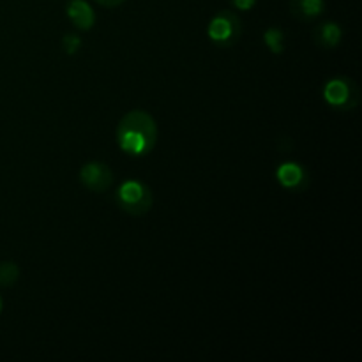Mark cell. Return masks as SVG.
<instances>
[{
    "label": "cell",
    "mask_w": 362,
    "mask_h": 362,
    "mask_svg": "<svg viewBox=\"0 0 362 362\" xmlns=\"http://www.w3.org/2000/svg\"><path fill=\"white\" fill-rule=\"evenodd\" d=\"M158 134V124L151 113L144 110H131L119 120L117 144L127 156L141 158L154 151Z\"/></svg>",
    "instance_id": "cell-1"
},
{
    "label": "cell",
    "mask_w": 362,
    "mask_h": 362,
    "mask_svg": "<svg viewBox=\"0 0 362 362\" xmlns=\"http://www.w3.org/2000/svg\"><path fill=\"white\" fill-rule=\"evenodd\" d=\"M115 202L126 214L140 218L151 211L154 197H152V189L147 184L129 179L119 186L115 193Z\"/></svg>",
    "instance_id": "cell-2"
},
{
    "label": "cell",
    "mask_w": 362,
    "mask_h": 362,
    "mask_svg": "<svg viewBox=\"0 0 362 362\" xmlns=\"http://www.w3.org/2000/svg\"><path fill=\"white\" fill-rule=\"evenodd\" d=\"M243 35V23L235 11L221 9L211 18L207 25V37L218 48H230L239 42Z\"/></svg>",
    "instance_id": "cell-3"
},
{
    "label": "cell",
    "mask_w": 362,
    "mask_h": 362,
    "mask_svg": "<svg viewBox=\"0 0 362 362\" xmlns=\"http://www.w3.org/2000/svg\"><path fill=\"white\" fill-rule=\"evenodd\" d=\"M322 98L325 105L339 112H350L357 108L361 101V92L356 81L349 76H334L327 80L322 88Z\"/></svg>",
    "instance_id": "cell-4"
},
{
    "label": "cell",
    "mask_w": 362,
    "mask_h": 362,
    "mask_svg": "<svg viewBox=\"0 0 362 362\" xmlns=\"http://www.w3.org/2000/svg\"><path fill=\"white\" fill-rule=\"evenodd\" d=\"M80 182L92 193H105L113 184V172L106 163L88 161L80 168Z\"/></svg>",
    "instance_id": "cell-5"
},
{
    "label": "cell",
    "mask_w": 362,
    "mask_h": 362,
    "mask_svg": "<svg viewBox=\"0 0 362 362\" xmlns=\"http://www.w3.org/2000/svg\"><path fill=\"white\" fill-rule=\"evenodd\" d=\"M276 180L279 186L292 193H303L310 186V173L300 163L286 161L276 168Z\"/></svg>",
    "instance_id": "cell-6"
},
{
    "label": "cell",
    "mask_w": 362,
    "mask_h": 362,
    "mask_svg": "<svg viewBox=\"0 0 362 362\" xmlns=\"http://www.w3.org/2000/svg\"><path fill=\"white\" fill-rule=\"evenodd\" d=\"M66 14L73 27L81 32L90 30L95 25V13L87 0H69L66 6Z\"/></svg>",
    "instance_id": "cell-7"
},
{
    "label": "cell",
    "mask_w": 362,
    "mask_h": 362,
    "mask_svg": "<svg viewBox=\"0 0 362 362\" xmlns=\"http://www.w3.org/2000/svg\"><path fill=\"white\" fill-rule=\"evenodd\" d=\"M313 39L317 46H320L322 49H334L341 42L343 28L336 21H324V23L315 27Z\"/></svg>",
    "instance_id": "cell-8"
},
{
    "label": "cell",
    "mask_w": 362,
    "mask_h": 362,
    "mask_svg": "<svg viewBox=\"0 0 362 362\" xmlns=\"http://www.w3.org/2000/svg\"><path fill=\"white\" fill-rule=\"evenodd\" d=\"M290 13L299 21H315L325 13V0H290Z\"/></svg>",
    "instance_id": "cell-9"
},
{
    "label": "cell",
    "mask_w": 362,
    "mask_h": 362,
    "mask_svg": "<svg viewBox=\"0 0 362 362\" xmlns=\"http://www.w3.org/2000/svg\"><path fill=\"white\" fill-rule=\"evenodd\" d=\"M264 45L267 46L269 52L279 55V53L285 52V34L279 28H267L264 32Z\"/></svg>",
    "instance_id": "cell-10"
},
{
    "label": "cell",
    "mask_w": 362,
    "mask_h": 362,
    "mask_svg": "<svg viewBox=\"0 0 362 362\" xmlns=\"http://www.w3.org/2000/svg\"><path fill=\"white\" fill-rule=\"evenodd\" d=\"M20 278V267L14 262H0V286L9 288Z\"/></svg>",
    "instance_id": "cell-11"
},
{
    "label": "cell",
    "mask_w": 362,
    "mask_h": 362,
    "mask_svg": "<svg viewBox=\"0 0 362 362\" xmlns=\"http://www.w3.org/2000/svg\"><path fill=\"white\" fill-rule=\"evenodd\" d=\"M80 39L76 35H64V48L67 49V53H74L80 48Z\"/></svg>",
    "instance_id": "cell-12"
},
{
    "label": "cell",
    "mask_w": 362,
    "mask_h": 362,
    "mask_svg": "<svg viewBox=\"0 0 362 362\" xmlns=\"http://www.w3.org/2000/svg\"><path fill=\"white\" fill-rule=\"evenodd\" d=\"M258 0H230L233 9L237 11H251L255 6H257Z\"/></svg>",
    "instance_id": "cell-13"
},
{
    "label": "cell",
    "mask_w": 362,
    "mask_h": 362,
    "mask_svg": "<svg viewBox=\"0 0 362 362\" xmlns=\"http://www.w3.org/2000/svg\"><path fill=\"white\" fill-rule=\"evenodd\" d=\"M94 2L99 4V6H103V7H110V9H113V7L122 6L126 0H94Z\"/></svg>",
    "instance_id": "cell-14"
},
{
    "label": "cell",
    "mask_w": 362,
    "mask_h": 362,
    "mask_svg": "<svg viewBox=\"0 0 362 362\" xmlns=\"http://www.w3.org/2000/svg\"><path fill=\"white\" fill-rule=\"evenodd\" d=\"M0 311H2V297H0Z\"/></svg>",
    "instance_id": "cell-15"
}]
</instances>
